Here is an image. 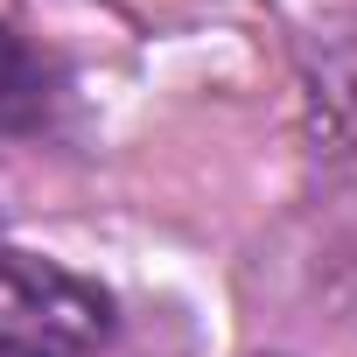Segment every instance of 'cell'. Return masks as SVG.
I'll return each mask as SVG.
<instances>
[{"instance_id":"6da1fadb","label":"cell","mask_w":357,"mask_h":357,"mask_svg":"<svg viewBox=\"0 0 357 357\" xmlns=\"http://www.w3.org/2000/svg\"><path fill=\"white\" fill-rule=\"evenodd\" d=\"M112 336V294L63 259L0 252V357H91Z\"/></svg>"},{"instance_id":"7a4b0ae2","label":"cell","mask_w":357,"mask_h":357,"mask_svg":"<svg viewBox=\"0 0 357 357\" xmlns=\"http://www.w3.org/2000/svg\"><path fill=\"white\" fill-rule=\"evenodd\" d=\"M50 105H56V70H50V56H43L15 22H0V133L43 126Z\"/></svg>"}]
</instances>
